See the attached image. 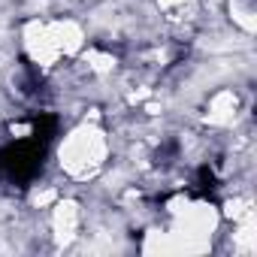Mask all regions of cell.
Returning <instances> with one entry per match:
<instances>
[{
  "instance_id": "cell-3",
  "label": "cell",
  "mask_w": 257,
  "mask_h": 257,
  "mask_svg": "<svg viewBox=\"0 0 257 257\" xmlns=\"http://www.w3.org/2000/svg\"><path fill=\"white\" fill-rule=\"evenodd\" d=\"M155 7L173 28H185L200 19V0H155Z\"/></svg>"
},
{
  "instance_id": "cell-2",
  "label": "cell",
  "mask_w": 257,
  "mask_h": 257,
  "mask_svg": "<svg viewBox=\"0 0 257 257\" xmlns=\"http://www.w3.org/2000/svg\"><path fill=\"white\" fill-rule=\"evenodd\" d=\"M49 239L58 248H70L76 239H82V227H85V209L79 200L73 197H58L49 206Z\"/></svg>"
},
{
  "instance_id": "cell-4",
  "label": "cell",
  "mask_w": 257,
  "mask_h": 257,
  "mask_svg": "<svg viewBox=\"0 0 257 257\" xmlns=\"http://www.w3.org/2000/svg\"><path fill=\"white\" fill-rule=\"evenodd\" d=\"M254 16H257V4L254 0H227V22L233 25V31L239 37H251L254 34Z\"/></svg>"
},
{
  "instance_id": "cell-1",
  "label": "cell",
  "mask_w": 257,
  "mask_h": 257,
  "mask_svg": "<svg viewBox=\"0 0 257 257\" xmlns=\"http://www.w3.org/2000/svg\"><path fill=\"white\" fill-rule=\"evenodd\" d=\"M109 155H112V137L97 118H85L76 127H70L55 149L58 170L64 173V179L76 185L94 182L109 167Z\"/></svg>"
}]
</instances>
